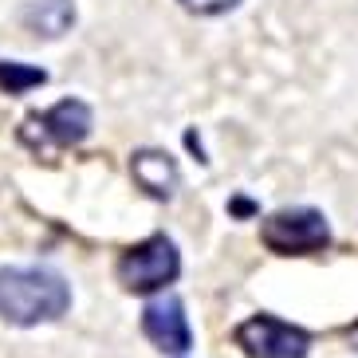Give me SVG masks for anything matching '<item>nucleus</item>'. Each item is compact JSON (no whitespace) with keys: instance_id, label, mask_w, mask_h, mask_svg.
Here are the masks:
<instances>
[{"instance_id":"obj_7","label":"nucleus","mask_w":358,"mask_h":358,"mask_svg":"<svg viewBox=\"0 0 358 358\" xmlns=\"http://www.w3.org/2000/svg\"><path fill=\"white\" fill-rule=\"evenodd\" d=\"M130 173H134V181L150 197H158V201L173 197L178 193V181H181L178 162L169 158V154H162V150H138L134 158H130Z\"/></svg>"},{"instance_id":"obj_3","label":"nucleus","mask_w":358,"mask_h":358,"mask_svg":"<svg viewBox=\"0 0 358 358\" xmlns=\"http://www.w3.org/2000/svg\"><path fill=\"white\" fill-rule=\"evenodd\" d=\"M260 241L275 256H311L331 244V224L319 209H280L260 224Z\"/></svg>"},{"instance_id":"obj_6","label":"nucleus","mask_w":358,"mask_h":358,"mask_svg":"<svg viewBox=\"0 0 358 358\" xmlns=\"http://www.w3.org/2000/svg\"><path fill=\"white\" fill-rule=\"evenodd\" d=\"M142 331L162 355H185L193 343L189 319H185V303L178 295H158L154 303H146L142 311Z\"/></svg>"},{"instance_id":"obj_11","label":"nucleus","mask_w":358,"mask_h":358,"mask_svg":"<svg viewBox=\"0 0 358 358\" xmlns=\"http://www.w3.org/2000/svg\"><path fill=\"white\" fill-rule=\"evenodd\" d=\"M350 343H355V350H358V323L350 327Z\"/></svg>"},{"instance_id":"obj_5","label":"nucleus","mask_w":358,"mask_h":358,"mask_svg":"<svg viewBox=\"0 0 358 358\" xmlns=\"http://www.w3.org/2000/svg\"><path fill=\"white\" fill-rule=\"evenodd\" d=\"M236 347L248 358H307L311 335L303 327H292L272 315H252L248 323L236 327Z\"/></svg>"},{"instance_id":"obj_10","label":"nucleus","mask_w":358,"mask_h":358,"mask_svg":"<svg viewBox=\"0 0 358 358\" xmlns=\"http://www.w3.org/2000/svg\"><path fill=\"white\" fill-rule=\"evenodd\" d=\"M189 12H197V16H221V12L236 8L241 0H181Z\"/></svg>"},{"instance_id":"obj_2","label":"nucleus","mask_w":358,"mask_h":358,"mask_svg":"<svg viewBox=\"0 0 358 358\" xmlns=\"http://www.w3.org/2000/svg\"><path fill=\"white\" fill-rule=\"evenodd\" d=\"M118 284L134 295H150L162 292L166 284H173L181 272V256L173 248L169 236H150V241L134 244L127 252L118 256Z\"/></svg>"},{"instance_id":"obj_8","label":"nucleus","mask_w":358,"mask_h":358,"mask_svg":"<svg viewBox=\"0 0 358 358\" xmlns=\"http://www.w3.org/2000/svg\"><path fill=\"white\" fill-rule=\"evenodd\" d=\"M24 24H28V32L55 40L75 24V8L71 0H28L24 4Z\"/></svg>"},{"instance_id":"obj_1","label":"nucleus","mask_w":358,"mask_h":358,"mask_svg":"<svg viewBox=\"0 0 358 358\" xmlns=\"http://www.w3.org/2000/svg\"><path fill=\"white\" fill-rule=\"evenodd\" d=\"M71 307V287L48 268H0V315L16 327L52 323Z\"/></svg>"},{"instance_id":"obj_4","label":"nucleus","mask_w":358,"mask_h":358,"mask_svg":"<svg viewBox=\"0 0 358 358\" xmlns=\"http://www.w3.org/2000/svg\"><path fill=\"white\" fill-rule=\"evenodd\" d=\"M87 134H91V106L79 103V99H64V103H55L43 115L24 118L20 127V142L32 146L40 158H48L52 150L79 146Z\"/></svg>"},{"instance_id":"obj_9","label":"nucleus","mask_w":358,"mask_h":358,"mask_svg":"<svg viewBox=\"0 0 358 358\" xmlns=\"http://www.w3.org/2000/svg\"><path fill=\"white\" fill-rule=\"evenodd\" d=\"M43 83H48V71L28 67V64H8V59H0V87H4L8 95H24V91L43 87Z\"/></svg>"}]
</instances>
